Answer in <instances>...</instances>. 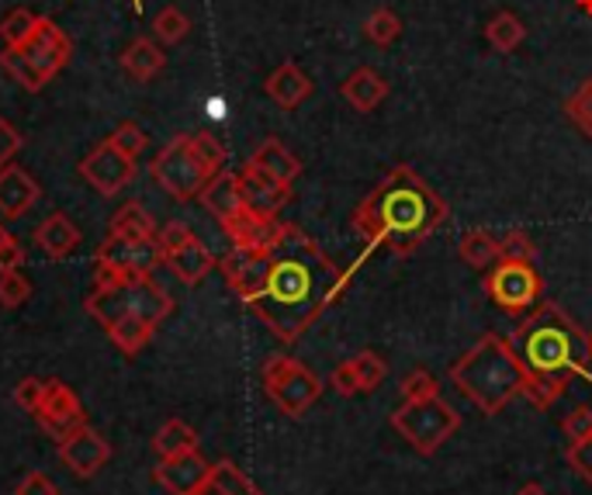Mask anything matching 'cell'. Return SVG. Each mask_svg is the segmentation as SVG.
<instances>
[{"label":"cell","instance_id":"f6af8a7d","mask_svg":"<svg viewBox=\"0 0 592 495\" xmlns=\"http://www.w3.org/2000/svg\"><path fill=\"white\" fill-rule=\"evenodd\" d=\"M329 385H333V392L339 395V398H357V395H364L360 392V381H357V371H354V364L350 360H344L333 374H329Z\"/></svg>","mask_w":592,"mask_h":495},{"label":"cell","instance_id":"ac0fdd59","mask_svg":"<svg viewBox=\"0 0 592 495\" xmlns=\"http://www.w3.org/2000/svg\"><path fill=\"white\" fill-rule=\"evenodd\" d=\"M264 90L275 104H281L284 111H294L312 94V80L299 63H281L278 70L267 77Z\"/></svg>","mask_w":592,"mask_h":495},{"label":"cell","instance_id":"5b68a950","mask_svg":"<svg viewBox=\"0 0 592 495\" xmlns=\"http://www.w3.org/2000/svg\"><path fill=\"white\" fill-rule=\"evenodd\" d=\"M66 63H70V38L63 35L53 18H38V25L25 45H4V53H0L4 74L14 77L25 90H32V94H38Z\"/></svg>","mask_w":592,"mask_h":495},{"label":"cell","instance_id":"b9f144b4","mask_svg":"<svg viewBox=\"0 0 592 495\" xmlns=\"http://www.w3.org/2000/svg\"><path fill=\"white\" fill-rule=\"evenodd\" d=\"M499 260H523V263H534L537 260V246L530 243V236L523 229H513L506 233L503 239H499Z\"/></svg>","mask_w":592,"mask_h":495},{"label":"cell","instance_id":"e0dca14e","mask_svg":"<svg viewBox=\"0 0 592 495\" xmlns=\"http://www.w3.org/2000/svg\"><path fill=\"white\" fill-rule=\"evenodd\" d=\"M38 184L29 170L21 167H0V215L4 218H21L35 201H38Z\"/></svg>","mask_w":592,"mask_h":495},{"label":"cell","instance_id":"74e56055","mask_svg":"<svg viewBox=\"0 0 592 495\" xmlns=\"http://www.w3.org/2000/svg\"><path fill=\"white\" fill-rule=\"evenodd\" d=\"M32 299V284L21 270H0V305L4 308H21Z\"/></svg>","mask_w":592,"mask_h":495},{"label":"cell","instance_id":"11a10c76","mask_svg":"<svg viewBox=\"0 0 592 495\" xmlns=\"http://www.w3.org/2000/svg\"><path fill=\"white\" fill-rule=\"evenodd\" d=\"M589 344H592V333H589Z\"/></svg>","mask_w":592,"mask_h":495},{"label":"cell","instance_id":"2e32d148","mask_svg":"<svg viewBox=\"0 0 592 495\" xmlns=\"http://www.w3.org/2000/svg\"><path fill=\"white\" fill-rule=\"evenodd\" d=\"M209 475H212V464L204 461L198 450L167 458V461H159V468H156V482L164 485L170 495H191V492H198V485Z\"/></svg>","mask_w":592,"mask_h":495},{"label":"cell","instance_id":"d4e9b609","mask_svg":"<svg viewBox=\"0 0 592 495\" xmlns=\"http://www.w3.org/2000/svg\"><path fill=\"white\" fill-rule=\"evenodd\" d=\"M167 66V56L164 49L153 42V38H135L129 49L122 53V70L135 80V83H146L153 80L159 70Z\"/></svg>","mask_w":592,"mask_h":495},{"label":"cell","instance_id":"e575fe53","mask_svg":"<svg viewBox=\"0 0 592 495\" xmlns=\"http://www.w3.org/2000/svg\"><path fill=\"white\" fill-rule=\"evenodd\" d=\"M153 32H156V38L164 42V45H177V42H185V38H188L191 21H188L185 11L164 8V11L156 14V21H153Z\"/></svg>","mask_w":592,"mask_h":495},{"label":"cell","instance_id":"ba28073f","mask_svg":"<svg viewBox=\"0 0 592 495\" xmlns=\"http://www.w3.org/2000/svg\"><path fill=\"white\" fill-rule=\"evenodd\" d=\"M149 173L174 201L198 198L204 191V184L215 177L209 167L198 160V153L191 146V135H174V139L153 156Z\"/></svg>","mask_w":592,"mask_h":495},{"label":"cell","instance_id":"836d02e7","mask_svg":"<svg viewBox=\"0 0 592 495\" xmlns=\"http://www.w3.org/2000/svg\"><path fill=\"white\" fill-rule=\"evenodd\" d=\"M38 25V14L29 11V8H14L4 21H0V38H4V45H25L32 38Z\"/></svg>","mask_w":592,"mask_h":495},{"label":"cell","instance_id":"6da1fadb","mask_svg":"<svg viewBox=\"0 0 592 495\" xmlns=\"http://www.w3.org/2000/svg\"><path fill=\"white\" fill-rule=\"evenodd\" d=\"M347 288L344 270L326 257L323 246L288 222L284 236L264 250V284L246 308L281 344H294Z\"/></svg>","mask_w":592,"mask_h":495},{"label":"cell","instance_id":"52a82bcc","mask_svg":"<svg viewBox=\"0 0 592 495\" xmlns=\"http://www.w3.org/2000/svg\"><path fill=\"white\" fill-rule=\"evenodd\" d=\"M260 381H264L267 398L275 402L288 419H302L319 402V395H323V378H319L315 371H309L302 360L288 357V353L267 357Z\"/></svg>","mask_w":592,"mask_h":495},{"label":"cell","instance_id":"7dc6e473","mask_svg":"<svg viewBox=\"0 0 592 495\" xmlns=\"http://www.w3.org/2000/svg\"><path fill=\"white\" fill-rule=\"evenodd\" d=\"M42 392H45V381H42V378H25V381H18L14 402L21 405V409L35 413V409H38V402H42Z\"/></svg>","mask_w":592,"mask_h":495},{"label":"cell","instance_id":"f5cc1de1","mask_svg":"<svg viewBox=\"0 0 592 495\" xmlns=\"http://www.w3.org/2000/svg\"><path fill=\"white\" fill-rule=\"evenodd\" d=\"M576 4H579V11H582V14H589V18H592V0H576Z\"/></svg>","mask_w":592,"mask_h":495},{"label":"cell","instance_id":"83f0119b","mask_svg":"<svg viewBox=\"0 0 592 495\" xmlns=\"http://www.w3.org/2000/svg\"><path fill=\"white\" fill-rule=\"evenodd\" d=\"M153 450L159 454V461L188 454V450H198V434L185 419H167L164 426H159V434L153 437Z\"/></svg>","mask_w":592,"mask_h":495},{"label":"cell","instance_id":"f907efd6","mask_svg":"<svg viewBox=\"0 0 592 495\" xmlns=\"http://www.w3.org/2000/svg\"><path fill=\"white\" fill-rule=\"evenodd\" d=\"M14 495H59V488L42 475V471H32V475L18 485V492Z\"/></svg>","mask_w":592,"mask_h":495},{"label":"cell","instance_id":"cb8c5ba5","mask_svg":"<svg viewBox=\"0 0 592 495\" xmlns=\"http://www.w3.org/2000/svg\"><path fill=\"white\" fill-rule=\"evenodd\" d=\"M249 164H254L257 170H264V173H270L275 180H281V184H294V177L302 173V160L281 139H275V135L254 149Z\"/></svg>","mask_w":592,"mask_h":495},{"label":"cell","instance_id":"277c9868","mask_svg":"<svg viewBox=\"0 0 592 495\" xmlns=\"http://www.w3.org/2000/svg\"><path fill=\"white\" fill-rule=\"evenodd\" d=\"M450 381L482 416H499L506 405L527 389V371H523L510 340L495 333H485L468 353L450 364Z\"/></svg>","mask_w":592,"mask_h":495},{"label":"cell","instance_id":"7bdbcfd3","mask_svg":"<svg viewBox=\"0 0 592 495\" xmlns=\"http://www.w3.org/2000/svg\"><path fill=\"white\" fill-rule=\"evenodd\" d=\"M561 434L572 443L592 437V409H589V405H576V409L561 419Z\"/></svg>","mask_w":592,"mask_h":495},{"label":"cell","instance_id":"f546056e","mask_svg":"<svg viewBox=\"0 0 592 495\" xmlns=\"http://www.w3.org/2000/svg\"><path fill=\"white\" fill-rule=\"evenodd\" d=\"M111 236L122 239H153L156 236V218L139 205V201H129L111 218Z\"/></svg>","mask_w":592,"mask_h":495},{"label":"cell","instance_id":"4316f807","mask_svg":"<svg viewBox=\"0 0 592 495\" xmlns=\"http://www.w3.org/2000/svg\"><path fill=\"white\" fill-rule=\"evenodd\" d=\"M87 312L108 329L115 319L129 315V295H125V284H94V291L87 295Z\"/></svg>","mask_w":592,"mask_h":495},{"label":"cell","instance_id":"816d5d0a","mask_svg":"<svg viewBox=\"0 0 592 495\" xmlns=\"http://www.w3.org/2000/svg\"><path fill=\"white\" fill-rule=\"evenodd\" d=\"M516 495H548V492H544V488H540L537 482H527V485H523V488H520Z\"/></svg>","mask_w":592,"mask_h":495},{"label":"cell","instance_id":"603a6c76","mask_svg":"<svg viewBox=\"0 0 592 495\" xmlns=\"http://www.w3.org/2000/svg\"><path fill=\"white\" fill-rule=\"evenodd\" d=\"M164 263L174 270V278H177V281H185V284H201L204 278L212 274L215 257H212L209 246H204V243L194 236L191 243L180 246V250L167 254V257H164Z\"/></svg>","mask_w":592,"mask_h":495},{"label":"cell","instance_id":"d6a6232c","mask_svg":"<svg viewBox=\"0 0 592 495\" xmlns=\"http://www.w3.org/2000/svg\"><path fill=\"white\" fill-rule=\"evenodd\" d=\"M350 364L357 371L364 395H371L375 389H381V381L389 378V360H384L378 350H360L357 357H350Z\"/></svg>","mask_w":592,"mask_h":495},{"label":"cell","instance_id":"7c38bea8","mask_svg":"<svg viewBox=\"0 0 592 495\" xmlns=\"http://www.w3.org/2000/svg\"><path fill=\"white\" fill-rule=\"evenodd\" d=\"M35 419H38L42 430L49 437H56V440H66L70 434H77L80 426H87L80 398L74 395L70 385H63V381H45V392H42V402L35 409Z\"/></svg>","mask_w":592,"mask_h":495},{"label":"cell","instance_id":"d6986e66","mask_svg":"<svg viewBox=\"0 0 592 495\" xmlns=\"http://www.w3.org/2000/svg\"><path fill=\"white\" fill-rule=\"evenodd\" d=\"M35 246H38L45 257H53V260L70 257L77 246H80L77 222L66 215V212H53V215L35 229Z\"/></svg>","mask_w":592,"mask_h":495},{"label":"cell","instance_id":"ee69618b","mask_svg":"<svg viewBox=\"0 0 592 495\" xmlns=\"http://www.w3.org/2000/svg\"><path fill=\"white\" fill-rule=\"evenodd\" d=\"M565 461H568V468H572L582 482H592V437H589V440H576V443H568V450H565Z\"/></svg>","mask_w":592,"mask_h":495},{"label":"cell","instance_id":"f35d334b","mask_svg":"<svg viewBox=\"0 0 592 495\" xmlns=\"http://www.w3.org/2000/svg\"><path fill=\"white\" fill-rule=\"evenodd\" d=\"M108 139H111V146H115V149H122L125 156H132V160H139V156L146 153V146H149L146 132L135 125V122H122L115 132L108 135Z\"/></svg>","mask_w":592,"mask_h":495},{"label":"cell","instance_id":"9c48e42d","mask_svg":"<svg viewBox=\"0 0 592 495\" xmlns=\"http://www.w3.org/2000/svg\"><path fill=\"white\" fill-rule=\"evenodd\" d=\"M164 263L156 236L153 239H122L111 236L101 243L94 257V284H125L135 278H153V270Z\"/></svg>","mask_w":592,"mask_h":495},{"label":"cell","instance_id":"30bf717a","mask_svg":"<svg viewBox=\"0 0 592 495\" xmlns=\"http://www.w3.org/2000/svg\"><path fill=\"white\" fill-rule=\"evenodd\" d=\"M482 284H485V295L492 299V305H499L506 315L534 312L540 305V295H544V281L537 274V267L523 263V260L492 263Z\"/></svg>","mask_w":592,"mask_h":495},{"label":"cell","instance_id":"484cf974","mask_svg":"<svg viewBox=\"0 0 592 495\" xmlns=\"http://www.w3.org/2000/svg\"><path fill=\"white\" fill-rule=\"evenodd\" d=\"M153 333H156L153 323H146L143 315L129 312V315H122V319H115V323L108 326V340L115 344L122 353L135 357L139 350H146V344L153 340Z\"/></svg>","mask_w":592,"mask_h":495},{"label":"cell","instance_id":"c3c4849f","mask_svg":"<svg viewBox=\"0 0 592 495\" xmlns=\"http://www.w3.org/2000/svg\"><path fill=\"white\" fill-rule=\"evenodd\" d=\"M21 149V135L18 128L8 122V119H0V167H8L11 164V156Z\"/></svg>","mask_w":592,"mask_h":495},{"label":"cell","instance_id":"681fc988","mask_svg":"<svg viewBox=\"0 0 592 495\" xmlns=\"http://www.w3.org/2000/svg\"><path fill=\"white\" fill-rule=\"evenodd\" d=\"M25 260H29V254L18 239H8L4 246H0V270H21Z\"/></svg>","mask_w":592,"mask_h":495},{"label":"cell","instance_id":"1f68e13d","mask_svg":"<svg viewBox=\"0 0 592 495\" xmlns=\"http://www.w3.org/2000/svg\"><path fill=\"white\" fill-rule=\"evenodd\" d=\"M485 38L495 53H513L516 45L527 38V29H523V21L513 11H499L485 25Z\"/></svg>","mask_w":592,"mask_h":495},{"label":"cell","instance_id":"8fae6325","mask_svg":"<svg viewBox=\"0 0 592 495\" xmlns=\"http://www.w3.org/2000/svg\"><path fill=\"white\" fill-rule=\"evenodd\" d=\"M135 170H139V167H135L132 156H125L122 149L111 146V139H104L101 146H94V149H90L83 160H80V177H83L98 194H104V198L119 194L125 184H132Z\"/></svg>","mask_w":592,"mask_h":495},{"label":"cell","instance_id":"ffe728a7","mask_svg":"<svg viewBox=\"0 0 592 495\" xmlns=\"http://www.w3.org/2000/svg\"><path fill=\"white\" fill-rule=\"evenodd\" d=\"M339 94H344V101L360 111V115H371V111L389 98V83H384L381 74H375L371 66H360V70H354L344 87H339Z\"/></svg>","mask_w":592,"mask_h":495},{"label":"cell","instance_id":"f1b7e54d","mask_svg":"<svg viewBox=\"0 0 592 495\" xmlns=\"http://www.w3.org/2000/svg\"><path fill=\"white\" fill-rule=\"evenodd\" d=\"M249 488H254V482L246 479V471H239L233 461H219V464H212V475L204 479L198 485V492H191V495H243Z\"/></svg>","mask_w":592,"mask_h":495},{"label":"cell","instance_id":"60d3db41","mask_svg":"<svg viewBox=\"0 0 592 495\" xmlns=\"http://www.w3.org/2000/svg\"><path fill=\"white\" fill-rule=\"evenodd\" d=\"M191 146H194V153H198V160L209 167L212 173H222L225 170V146L215 139L212 132H198V135H191Z\"/></svg>","mask_w":592,"mask_h":495},{"label":"cell","instance_id":"4fadbf2b","mask_svg":"<svg viewBox=\"0 0 592 495\" xmlns=\"http://www.w3.org/2000/svg\"><path fill=\"white\" fill-rule=\"evenodd\" d=\"M59 458H63V464L70 468L77 479H94L98 471L111 461V443L98 430L80 426L77 434L59 440Z\"/></svg>","mask_w":592,"mask_h":495},{"label":"cell","instance_id":"d590c367","mask_svg":"<svg viewBox=\"0 0 592 495\" xmlns=\"http://www.w3.org/2000/svg\"><path fill=\"white\" fill-rule=\"evenodd\" d=\"M364 35H368L375 45H392L402 35V21H399L395 11L378 8V11H371L368 21H364Z\"/></svg>","mask_w":592,"mask_h":495},{"label":"cell","instance_id":"7402d4cb","mask_svg":"<svg viewBox=\"0 0 592 495\" xmlns=\"http://www.w3.org/2000/svg\"><path fill=\"white\" fill-rule=\"evenodd\" d=\"M125 295H129V308L135 315H143L146 323L159 326L174 312V299L167 295L164 288H159L153 278H135V281H125Z\"/></svg>","mask_w":592,"mask_h":495},{"label":"cell","instance_id":"8992f818","mask_svg":"<svg viewBox=\"0 0 592 495\" xmlns=\"http://www.w3.org/2000/svg\"><path fill=\"white\" fill-rule=\"evenodd\" d=\"M389 423H392V430L423 458H434L437 450L461 430V416L454 413V405H447L440 395L420 398V402H402L389 416Z\"/></svg>","mask_w":592,"mask_h":495},{"label":"cell","instance_id":"7a4b0ae2","mask_svg":"<svg viewBox=\"0 0 592 495\" xmlns=\"http://www.w3.org/2000/svg\"><path fill=\"white\" fill-rule=\"evenodd\" d=\"M350 222L368 250L405 260L447 222V201L413 167L399 164L360 198Z\"/></svg>","mask_w":592,"mask_h":495},{"label":"cell","instance_id":"4dcf8cb0","mask_svg":"<svg viewBox=\"0 0 592 495\" xmlns=\"http://www.w3.org/2000/svg\"><path fill=\"white\" fill-rule=\"evenodd\" d=\"M458 254L474 270H489L492 263H499V257H503L499 254V239L485 229H468L458 243Z\"/></svg>","mask_w":592,"mask_h":495},{"label":"cell","instance_id":"8d00e7d4","mask_svg":"<svg viewBox=\"0 0 592 495\" xmlns=\"http://www.w3.org/2000/svg\"><path fill=\"white\" fill-rule=\"evenodd\" d=\"M565 115L579 125V132L585 135V139H592V77L565 101Z\"/></svg>","mask_w":592,"mask_h":495},{"label":"cell","instance_id":"5bb4252c","mask_svg":"<svg viewBox=\"0 0 592 495\" xmlns=\"http://www.w3.org/2000/svg\"><path fill=\"white\" fill-rule=\"evenodd\" d=\"M239 194H243V205L254 212V215H267L275 218L288 201H291V184H281L270 173L257 170L254 164H246L239 173Z\"/></svg>","mask_w":592,"mask_h":495},{"label":"cell","instance_id":"bcb514c9","mask_svg":"<svg viewBox=\"0 0 592 495\" xmlns=\"http://www.w3.org/2000/svg\"><path fill=\"white\" fill-rule=\"evenodd\" d=\"M191 239H194V233L188 229L185 222H167L164 229L156 233V243H159V250H164V257L174 254V250H180V246L191 243Z\"/></svg>","mask_w":592,"mask_h":495},{"label":"cell","instance_id":"3957f363","mask_svg":"<svg viewBox=\"0 0 592 495\" xmlns=\"http://www.w3.org/2000/svg\"><path fill=\"white\" fill-rule=\"evenodd\" d=\"M523 371H527V398L534 409H551L579 378L592 381V344L589 333L555 302H540L510 336Z\"/></svg>","mask_w":592,"mask_h":495},{"label":"cell","instance_id":"db71d44e","mask_svg":"<svg viewBox=\"0 0 592 495\" xmlns=\"http://www.w3.org/2000/svg\"><path fill=\"white\" fill-rule=\"evenodd\" d=\"M8 239H11V233H8V225H4V222H0V246H4Z\"/></svg>","mask_w":592,"mask_h":495},{"label":"cell","instance_id":"9a60e30c","mask_svg":"<svg viewBox=\"0 0 592 495\" xmlns=\"http://www.w3.org/2000/svg\"><path fill=\"white\" fill-rule=\"evenodd\" d=\"M288 229V222H281L278 215H254L249 209H243L239 215H233L230 222H222V233L233 239V246L239 250H270Z\"/></svg>","mask_w":592,"mask_h":495},{"label":"cell","instance_id":"44dd1931","mask_svg":"<svg viewBox=\"0 0 592 495\" xmlns=\"http://www.w3.org/2000/svg\"><path fill=\"white\" fill-rule=\"evenodd\" d=\"M198 198H201V205L209 209V215L219 218V225L230 222L233 215H239V212L246 209V205H243V194H239V177L230 173V170L215 173L209 184H204V191H201Z\"/></svg>","mask_w":592,"mask_h":495},{"label":"cell","instance_id":"ab89813d","mask_svg":"<svg viewBox=\"0 0 592 495\" xmlns=\"http://www.w3.org/2000/svg\"><path fill=\"white\" fill-rule=\"evenodd\" d=\"M402 395H405V402L434 398V395H440V381L429 374L426 368H416V371H409L402 378Z\"/></svg>","mask_w":592,"mask_h":495}]
</instances>
